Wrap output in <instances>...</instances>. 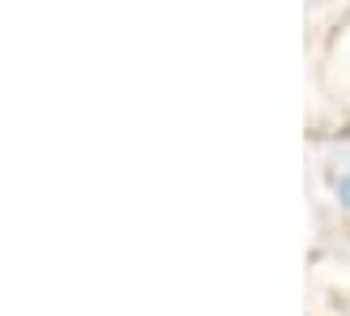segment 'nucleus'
<instances>
[{
	"mask_svg": "<svg viewBox=\"0 0 350 316\" xmlns=\"http://www.w3.org/2000/svg\"><path fill=\"white\" fill-rule=\"evenodd\" d=\"M334 192H338V201L350 209V171L346 175H338V184H334Z\"/></svg>",
	"mask_w": 350,
	"mask_h": 316,
	"instance_id": "nucleus-1",
	"label": "nucleus"
}]
</instances>
